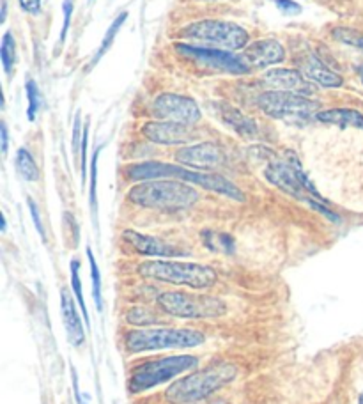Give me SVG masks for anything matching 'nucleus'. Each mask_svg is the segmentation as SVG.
Here are the masks:
<instances>
[{
  "label": "nucleus",
  "instance_id": "f257e3e1",
  "mask_svg": "<svg viewBox=\"0 0 363 404\" xmlns=\"http://www.w3.org/2000/svg\"><path fill=\"white\" fill-rule=\"evenodd\" d=\"M241 374V365L236 360L218 358L190 372L184 378L174 381L165 390V397L170 404H197L209 399L225 386L232 385Z\"/></svg>",
  "mask_w": 363,
  "mask_h": 404
},
{
  "label": "nucleus",
  "instance_id": "f03ea898",
  "mask_svg": "<svg viewBox=\"0 0 363 404\" xmlns=\"http://www.w3.org/2000/svg\"><path fill=\"white\" fill-rule=\"evenodd\" d=\"M124 174H126V179L135 181V183L170 177V179L197 184V186L204 188V190L225 195V197L234 198V201L239 202L245 201V194L241 191V188H237L236 184H234L230 179H227L225 176H220V174L215 172L211 174L202 172V170H190L183 165H174V163H163V162L133 163V165L126 167Z\"/></svg>",
  "mask_w": 363,
  "mask_h": 404
},
{
  "label": "nucleus",
  "instance_id": "7ed1b4c3",
  "mask_svg": "<svg viewBox=\"0 0 363 404\" xmlns=\"http://www.w3.org/2000/svg\"><path fill=\"white\" fill-rule=\"evenodd\" d=\"M208 333L198 328L177 326H153V328L124 330L119 337V346L126 355L163 350H194L204 346Z\"/></svg>",
  "mask_w": 363,
  "mask_h": 404
},
{
  "label": "nucleus",
  "instance_id": "20e7f679",
  "mask_svg": "<svg viewBox=\"0 0 363 404\" xmlns=\"http://www.w3.org/2000/svg\"><path fill=\"white\" fill-rule=\"evenodd\" d=\"M126 197L131 204L138 208L176 213V211L190 210L194 204H197L201 195L198 190L184 181L151 179L135 184Z\"/></svg>",
  "mask_w": 363,
  "mask_h": 404
},
{
  "label": "nucleus",
  "instance_id": "39448f33",
  "mask_svg": "<svg viewBox=\"0 0 363 404\" xmlns=\"http://www.w3.org/2000/svg\"><path fill=\"white\" fill-rule=\"evenodd\" d=\"M198 355H160L142 358L128 369L126 390L130 393H144L183 372L198 367Z\"/></svg>",
  "mask_w": 363,
  "mask_h": 404
},
{
  "label": "nucleus",
  "instance_id": "423d86ee",
  "mask_svg": "<svg viewBox=\"0 0 363 404\" xmlns=\"http://www.w3.org/2000/svg\"><path fill=\"white\" fill-rule=\"evenodd\" d=\"M137 275L148 280L191 289H209L218 280V273L208 264L174 259L144 261L137 266Z\"/></svg>",
  "mask_w": 363,
  "mask_h": 404
},
{
  "label": "nucleus",
  "instance_id": "0eeeda50",
  "mask_svg": "<svg viewBox=\"0 0 363 404\" xmlns=\"http://www.w3.org/2000/svg\"><path fill=\"white\" fill-rule=\"evenodd\" d=\"M156 307L162 314L179 319H216L229 312V303L206 292L163 291L156 296Z\"/></svg>",
  "mask_w": 363,
  "mask_h": 404
},
{
  "label": "nucleus",
  "instance_id": "6e6552de",
  "mask_svg": "<svg viewBox=\"0 0 363 404\" xmlns=\"http://www.w3.org/2000/svg\"><path fill=\"white\" fill-rule=\"evenodd\" d=\"M186 40L202 41L220 50H241L249 47V32L241 25L222 20H202L181 30Z\"/></svg>",
  "mask_w": 363,
  "mask_h": 404
},
{
  "label": "nucleus",
  "instance_id": "1a4fd4ad",
  "mask_svg": "<svg viewBox=\"0 0 363 404\" xmlns=\"http://www.w3.org/2000/svg\"><path fill=\"white\" fill-rule=\"evenodd\" d=\"M257 107L266 116L280 121H307L319 112V103L289 90H266L257 97Z\"/></svg>",
  "mask_w": 363,
  "mask_h": 404
},
{
  "label": "nucleus",
  "instance_id": "9d476101",
  "mask_svg": "<svg viewBox=\"0 0 363 404\" xmlns=\"http://www.w3.org/2000/svg\"><path fill=\"white\" fill-rule=\"evenodd\" d=\"M176 52L183 57L191 59L198 66H204L215 71L230 73V75H245L250 71V66L245 59L229 54L227 50L211 47H191V44H176Z\"/></svg>",
  "mask_w": 363,
  "mask_h": 404
},
{
  "label": "nucleus",
  "instance_id": "9b49d317",
  "mask_svg": "<svg viewBox=\"0 0 363 404\" xmlns=\"http://www.w3.org/2000/svg\"><path fill=\"white\" fill-rule=\"evenodd\" d=\"M298 169L299 162L292 153H289L287 160H273V162L268 163V167L264 169V177L287 195L309 204L314 197L307 191L305 184L299 179Z\"/></svg>",
  "mask_w": 363,
  "mask_h": 404
},
{
  "label": "nucleus",
  "instance_id": "f8f14e48",
  "mask_svg": "<svg viewBox=\"0 0 363 404\" xmlns=\"http://www.w3.org/2000/svg\"><path fill=\"white\" fill-rule=\"evenodd\" d=\"M153 112L162 121L188 124V126H194L201 121V107L197 105V101L183 94L167 93L158 96L153 103Z\"/></svg>",
  "mask_w": 363,
  "mask_h": 404
},
{
  "label": "nucleus",
  "instance_id": "ddd939ff",
  "mask_svg": "<svg viewBox=\"0 0 363 404\" xmlns=\"http://www.w3.org/2000/svg\"><path fill=\"white\" fill-rule=\"evenodd\" d=\"M142 135L149 142L162 145H179L197 141V133L188 124L170 123V121H151L142 126Z\"/></svg>",
  "mask_w": 363,
  "mask_h": 404
},
{
  "label": "nucleus",
  "instance_id": "4468645a",
  "mask_svg": "<svg viewBox=\"0 0 363 404\" xmlns=\"http://www.w3.org/2000/svg\"><path fill=\"white\" fill-rule=\"evenodd\" d=\"M176 160L183 167H194L198 170L218 169L225 156L220 145L215 142H201V144L186 145L176 153Z\"/></svg>",
  "mask_w": 363,
  "mask_h": 404
},
{
  "label": "nucleus",
  "instance_id": "2eb2a0df",
  "mask_svg": "<svg viewBox=\"0 0 363 404\" xmlns=\"http://www.w3.org/2000/svg\"><path fill=\"white\" fill-rule=\"evenodd\" d=\"M250 68H270L285 59V48L277 40H259L249 44L243 54Z\"/></svg>",
  "mask_w": 363,
  "mask_h": 404
},
{
  "label": "nucleus",
  "instance_id": "dca6fc26",
  "mask_svg": "<svg viewBox=\"0 0 363 404\" xmlns=\"http://www.w3.org/2000/svg\"><path fill=\"white\" fill-rule=\"evenodd\" d=\"M123 239L126 245L131 246V250L141 256H151V257H177L183 256L181 250H177L176 246L169 245V243L162 242L160 238L155 236L141 234L137 231H124Z\"/></svg>",
  "mask_w": 363,
  "mask_h": 404
},
{
  "label": "nucleus",
  "instance_id": "f3484780",
  "mask_svg": "<svg viewBox=\"0 0 363 404\" xmlns=\"http://www.w3.org/2000/svg\"><path fill=\"white\" fill-rule=\"evenodd\" d=\"M61 316L62 323H64L68 343L73 347H80L85 343V330H83L82 319H80L78 311H76L75 299H73L69 289L66 287L61 289Z\"/></svg>",
  "mask_w": 363,
  "mask_h": 404
},
{
  "label": "nucleus",
  "instance_id": "a211bd4d",
  "mask_svg": "<svg viewBox=\"0 0 363 404\" xmlns=\"http://www.w3.org/2000/svg\"><path fill=\"white\" fill-rule=\"evenodd\" d=\"M264 82L273 90H289V93H298V94H309L312 93L309 80L302 75L298 69H289V68H275L268 69L263 76Z\"/></svg>",
  "mask_w": 363,
  "mask_h": 404
},
{
  "label": "nucleus",
  "instance_id": "6ab92c4d",
  "mask_svg": "<svg viewBox=\"0 0 363 404\" xmlns=\"http://www.w3.org/2000/svg\"><path fill=\"white\" fill-rule=\"evenodd\" d=\"M299 68H302L303 75H305L307 78L314 80V82L319 83L321 87L335 89V87H340L342 83H344V78H342L340 75H337L335 71H331L312 52L302 55V59H299Z\"/></svg>",
  "mask_w": 363,
  "mask_h": 404
},
{
  "label": "nucleus",
  "instance_id": "aec40b11",
  "mask_svg": "<svg viewBox=\"0 0 363 404\" xmlns=\"http://www.w3.org/2000/svg\"><path fill=\"white\" fill-rule=\"evenodd\" d=\"M218 116L230 130H234L239 137L246 138V141H252L259 135V126H257L256 121L252 117L245 116L241 110L234 109V107L223 103V105L218 107Z\"/></svg>",
  "mask_w": 363,
  "mask_h": 404
},
{
  "label": "nucleus",
  "instance_id": "412c9836",
  "mask_svg": "<svg viewBox=\"0 0 363 404\" xmlns=\"http://www.w3.org/2000/svg\"><path fill=\"white\" fill-rule=\"evenodd\" d=\"M169 316L160 314L156 309L148 305H133L124 314V321L135 328H153V326H169Z\"/></svg>",
  "mask_w": 363,
  "mask_h": 404
},
{
  "label": "nucleus",
  "instance_id": "4be33fe9",
  "mask_svg": "<svg viewBox=\"0 0 363 404\" xmlns=\"http://www.w3.org/2000/svg\"><path fill=\"white\" fill-rule=\"evenodd\" d=\"M316 119L321 121V123L335 124L338 128H358V130H363V116L358 110L352 109L319 110Z\"/></svg>",
  "mask_w": 363,
  "mask_h": 404
},
{
  "label": "nucleus",
  "instance_id": "5701e85b",
  "mask_svg": "<svg viewBox=\"0 0 363 404\" xmlns=\"http://www.w3.org/2000/svg\"><path fill=\"white\" fill-rule=\"evenodd\" d=\"M202 243H204L211 252L229 254V256L236 252V242H234L232 236L225 234V232L204 231L202 232Z\"/></svg>",
  "mask_w": 363,
  "mask_h": 404
},
{
  "label": "nucleus",
  "instance_id": "b1692460",
  "mask_svg": "<svg viewBox=\"0 0 363 404\" xmlns=\"http://www.w3.org/2000/svg\"><path fill=\"white\" fill-rule=\"evenodd\" d=\"M16 170L25 181H37L40 179V167L34 160L32 153L25 148H20L16 153Z\"/></svg>",
  "mask_w": 363,
  "mask_h": 404
},
{
  "label": "nucleus",
  "instance_id": "393cba45",
  "mask_svg": "<svg viewBox=\"0 0 363 404\" xmlns=\"http://www.w3.org/2000/svg\"><path fill=\"white\" fill-rule=\"evenodd\" d=\"M128 20V11H123L121 15L117 16V18L114 20V23H112L110 27H108V30L105 32V36H103V41H101V47H100V50L96 52V55H94V61H93V64H96L97 61H100L101 57H103L105 54H107L108 50H110V47L114 44V40L117 37V34H119V30H121V27L124 25V22Z\"/></svg>",
  "mask_w": 363,
  "mask_h": 404
},
{
  "label": "nucleus",
  "instance_id": "a878e982",
  "mask_svg": "<svg viewBox=\"0 0 363 404\" xmlns=\"http://www.w3.org/2000/svg\"><path fill=\"white\" fill-rule=\"evenodd\" d=\"M0 61H2V66H4L6 75L11 76L13 68H15V62H16V43H15V37H13L11 32H6L4 37H2V47H0Z\"/></svg>",
  "mask_w": 363,
  "mask_h": 404
},
{
  "label": "nucleus",
  "instance_id": "bb28decb",
  "mask_svg": "<svg viewBox=\"0 0 363 404\" xmlns=\"http://www.w3.org/2000/svg\"><path fill=\"white\" fill-rule=\"evenodd\" d=\"M69 271H71V289L75 292L76 299H78V307L80 311L85 316V325L90 326L89 321V312H87V305H85V298H83L82 292V280H80V261L73 259L71 264H69Z\"/></svg>",
  "mask_w": 363,
  "mask_h": 404
},
{
  "label": "nucleus",
  "instance_id": "cd10ccee",
  "mask_svg": "<svg viewBox=\"0 0 363 404\" xmlns=\"http://www.w3.org/2000/svg\"><path fill=\"white\" fill-rule=\"evenodd\" d=\"M97 156H100V148L94 151L93 160H90V188H89V204H90V213H93L94 227L97 229Z\"/></svg>",
  "mask_w": 363,
  "mask_h": 404
},
{
  "label": "nucleus",
  "instance_id": "c85d7f7f",
  "mask_svg": "<svg viewBox=\"0 0 363 404\" xmlns=\"http://www.w3.org/2000/svg\"><path fill=\"white\" fill-rule=\"evenodd\" d=\"M87 257H89L90 264V278H93V298L96 303L97 311H103V298H101V273L100 268H97L96 259H94L93 250L87 249Z\"/></svg>",
  "mask_w": 363,
  "mask_h": 404
},
{
  "label": "nucleus",
  "instance_id": "c756f323",
  "mask_svg": "<svg viewBox=\"0 0 363 404\" xmlns=\"http://www.w3.org/2000/svg\"><path fill=\"white\" fill-rule=\"evenodd\" d=\"M25 93H27V101H29V107H27V119L34 121L36 119V112L41 105V96L40 89H37L36 82L32 78H27L25 82Z\"/></svg>",
  "mask_w": 363,
  "mask_h": 404
},
{
  "label": "nucleus",
  "instance_id": "7c9ffc66",
  "mask_svg": "<svg viewBox=\"0 0 363 404\" xmlns=\"http://www.w3.org/2000/svg\"><path fill=\"white\" fill-rule=\"evenodd\" d=\"M333 36L337 40H340L342 43L351 44V47H356L358 50H363V36L358 32H352V30L347 29H335Z\"/></svg>",
  "mask_w": 363,
  "mask_h": 404
},
{
  "label": "nucleus",
  "instance_id": "2f4dec72",
  "mask_svg": "<svg viewBox=\"0 0 363 404\" xmlns=\"http://www.w3.org/2000/svg\"><path fill=\"white\" fill-rule=\"evenodd\" d=\"M87 144H89V123H85L82 131V155H80V172H82V186L85 188V179H87Z\"/></svg>",
  "mask_w": 363,
  "mask_h": 404
},
{
  "label": "nucleus",
  "instance_id": "473e14b6",
  "mask_svg": "<svg viewBox=\"0 0 363 404\" xmlns=\"http://www.w3.org/2000/svg\"><path fill=\"white\" fill-rule=\"evenodd\" d=\"M27 206H29L30 217H32L34 225H36L37 232H40V236H41V238H43V242H47V232H44L43 222H41L40 208H37V204H36V202H34V198H32V197H27Z\"/></svg>",
  "mask_w": 363,
  "mask_h": 404
},
{
  "label": "nucleus",
  "instance_id": "72a5a7b5",
  "mask_svg": "<svg viewBox=\"0 0 363 404\" xmlns=\"http://www.w3.org/2000/svg\"><path fill=\"white\" fill-rule=\"evenodd\" d=\"M62 13H64V23H62V30H61V43H64L69 30V22H71L73 16V0H64V4H62Z\"/></svg>",
  "mask_w": 363,
  "mask_h": 404
},
{
  "label": "nucleus",
  "instance_id": "f704fd0d",
  "mask_svg": "<svg viewBox=\"0 0 363 404\" xmlns=\"http://www.w3.org/2000/svg\"><path fill=\"white\" fill-rule=\"evenodd\" d=\"M275 6H277L284 15H298V13L302 11V6L296 4L294 0H275Z\"/></svg>",
  "mask_w": 363,
  "mask_h": 404
},
{
  "label": "nucleus",
  "instance_id": "c9c22d12",
  "mask_svg": "<svg viewBox=\"0 0 363 404\" xmlns=\"http://www.w3.org/2000/svg\"><path fill=\"white\" fill-rule=\"evenodd\" d=\"M20 8L29 15L37 16L41 13V0H18Z\"/></svg>",
  "mask_w": 363,
  "mask_h": 404
},
{
  "label": "nucleus",
  "instance_id": "e433bc0d",
  "mask_svg": "<svg viewBox=\"0 0 363 404\" xmlns=\"http://www.w3.org/2000/svg\"><path fill=\"white\" fill-rule=\"evenodd\" d=\"M80 130H82V116L80 112L75 116V126H73V151L78 153V149L82 148L80 145Z\"/></svg>",
  "mask_w": 363,
  "mask_h": 404
},
{
  "label": "nucleus",
  "instance_id": "4c0bfd02",
  "mask_svg": "<svg viewBox=\"0 0 363 404\" xmlns=\"http://www.w3.org/2000/svg\"><path fill=\"white\" fill-rule=\"evenodd\" d=\"M0 138H2V153H8V144H9V137H8V126L6 123L0 124Z\"/></svg>",
  "mask_w": 363,
  "mask_h": 404
},
{
  "label": "nucleus",
  "instance_id": "58836bf2",
  "mask_svg": "<svg viewBox=\"0 0 363 404\" xmlns=\"http://www.w3.org/2000/svg\"><path fill=\"white\" fill-rule=\"evenodd\" d=\"M73 388H75L76 404H87L85 400H83L82 393H80V388H78V378H76V372H75V369H73Z\"/></svg>",
  "mask_w": 363,
  "mask_h": 404
},
{
  "label": "nucleus",
  "instance_id": "ea45409f",
  "mask_svg": "<svg viewBox=\"0 0 363 404\" xmlns=\"http://www.w3.org/2000/svg\"><path fill=\"white\" fill-rule=\"evenodd\" d=\"M6 15H8V2H6V0H2V18H0V22L2 23L6 22Z\"/></svg>",
  "mask_w": 363,
  "mask_h": 404
},
{
  "label": "nucleus",
  "instance_id": "a19ab883",
  "mask_svg": "<svg viewBox=\"0 0 363 404\" xmlns=\"http://www.w3.org/2000/svg\"><path fill=\"white\" fill-rule=\"evenodd\" d=\"M358 404H363V392L359 393V397H358Z\"/></svg>",
  "mask_w": 363,
  "mask_h": 404
},
{
  "label": "nucleus",
  "instance_id": "79ce46f5",
  "mask_svg": "<svg viewBox=\"0 0 363 404\" xmlns=\"http://www.w3.org/2000/svg\"><path fill=\"white\" fill-rule=\"evenodd\" d=\"M359 76H362V82H363V66L359 68Z\"/></svg>",
  "mask_w": 363,
  "mask_h": 404
},
{
  "label": "nucleus",
  "instance_id": "37998d69",
  "mask_svg": "<svg viewBox=\"0 0 363 404\" xmlns=\"http://www.w3.org/2000/svg\"><path fill=\"white\" fill-rule=\"evenodd\" d=\"M211 404H225V403H211Z\"/></svg>",
  "mask_w": 363,
  "mask_h": 404
}]
</instances>
